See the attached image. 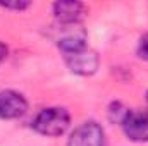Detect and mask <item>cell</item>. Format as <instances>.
<instances>
[{"mask_svg": "<svg viewBox=\"0 0 148 146\" xmlns=\"http://www.w3.org/2000/svg\"><path fill=\"white\" fill-rule=\"evenodd\" d=\"M129 107H126L124 103H121V102H114L110 103V107H109V119H110L112 124H122V120L126 119V115H127V112H129Z\"/></svg>", "mask_w": 148, "mask_h": 146, "instance_id": "7", "label": "cell"}, {"mask_svg": "<svg viewBox=\"0 0 148 146\" xmlns=\"http://www.w3.org/2000/svg\"><path fill=\"white\" fill-rule=\"evenodd\" d=\"M86 14V7L81 2L74 0H62L53 3V16L59 24H79Z\"/></svg>", "mask_w": 148, "mask_h": 146, "instance_id": "6", "label": "cell"}, {"mask_svg": "<svg viewBox=\"0 0 148 146\" xmlns=\"http://www.w3.org/2000/svg\"><path fill=\"white\" fill-rule=\"evenodd\" d=\"M7 55H9V48H7L5 43L0 41V62H3V60L7 59Z\"/></svg>", "mask_w": 148, "mask_h": 146, "instance_id": "10", "label": "cell"}, {"mask_svg": "<svg viewBox=\"0 0 148 146\" xmlns=\"http://www.w3.org/2000/svg\"><path fill=\"white\" fill-rule=\"evenodd\" d=\"M107 138L103 127L95 120L79 124L67 139V146H105Z\"/></svg>", "mask_w": 148, "mask_h": 146, "instance_id": "3", "label": "cell"}, {"mask_svg": "<svg viewBox=\"0 0 148 146\" xmlns=\"http://www.w3.org/2000/svg\"><path fill=\"white\" fill-rule=\"evenodd\" d=\"M71 126V113L62 107H48V108L40 110L33 122L31 127L41 136L55 138L62 136Z\"/></svg>", "mask_w": 148, "mask_h": 146, "instance_id": "1", "label": "cell"}, {"mask_svg": "<svg viewBox=\"0 0 148 146\" xmlns=\"http://www.w3.org/2000/svg\"><path fill=\"white\" fill-rule=\"evenodd\" d=\"M138 57L143 60H148V35L141 36L140 43H138Z\"/></svg>", "mask_w": 148, "mask_h": 146, "instance_id": "9", "label": "cell"}, {"mask_svg": "<svg viewBox=\"0 0 148 146\" xmlns=\"http://www.w3.org/2000/svg\"><path fill=\"white\" fill-rule=\"evenodd\" d=\"M121 127L127 139L134 143H148V112L129 110Z\"/></svg>", "mask_w": 148, "mask_h": 146, "instance_id": "4", "label": "cell"}, {"mask_svg": "<svg viewBox=\"0 0 148 146\" xmlns=\"http://www.w3.org/2000/svg\"><path fill=\"white\" fill-rule=\"evenodd\" d=\"M26 112H28V102L21 93H17L14 89L0 91V119L2 120L19 119Z\"/></svg>", "mask_w": 148, "mask_h": 146, "instance_id": "5", "label": "cell"}, {"mask_svg": "<svg viewBox=\"0 0 148 146\" xmlns=\"http://www.w3.org/2000/svg\"><path fill=\"white\" fill-rule=\"evenodd\" d=\"M64 55V60L67 64V67L71 69V72L77 74V76H91V74L97 72L98 69V55L95 50H91L88 45L81 46V48H76L71 52H66L62 53Z\"/></svg>", "mask_w": 148, "mask_h": 146, "instance_id": "2", "label": "cell"}, {"mask_svg": "<svg viewBox=\"0 0 148 146\" xmlns=\"http://www.w3.org/2000/svg\"><path fill=\"white\" fill-rule=\"evenodd\" d=\"M31 3L29 2H23V0H16V2H0V7L5 10H26Z\"/></svg>", "mask_w": 148, "mask_h": 146, "instance_id": "8", "label": "cell"}, {"mask_svg": "<svg viewBox=\"0 0 148 146\" xmlns=\"http://www.w3.org/2000/svg\"><path fill=\"white\" fill-rule=\"evenodd\" d=\"M147 102H148V93H147Z\"/></svg>", "mask_w": 148, "mask_h": 146, "instance_id": "11", "label": "cell"}]
</instances>
